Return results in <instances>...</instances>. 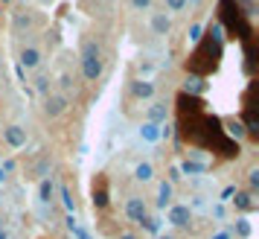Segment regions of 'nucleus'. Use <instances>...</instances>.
I'll return each mask as SVG.
<instances>
[{
    "mask_svg": "<svg viewBox=\"0 0 259 239\" xmlns=\"http://www.w3.org/2000/svg\"><path fill=\"white\" fill-rule=\"evenodd\" d=\"M82 73H84V79H91V82H96V79L102 76V59H99V44H96V41H84Z\"/></svg>",
    "mask_w": 259,
    "mask_h": 239,
    "instance_id": "nucleus-1",
    "label": "nucleus"
},
{
    "mask_svg": "<svg viewBox=\"0 0 259 239\" xmlns=\"http://www.w3.org/2000/svg\"><path fill=\"white\" fill-rule=\"evenodd\" d=\"M189 219H192V210H189V204H172L169 207V222L178 227L189 225Z\"/></svg>",
    "mask_w": 259,
    "mask_h": 239,
    "instance_id": "nucleus-2",
    "label": "nucleus"
},
{
    "mask_svg": "<svg viewBox=\"0 0 259 239\" xmlns=\"http://www.w3.org/2000/svg\"><path fill=\"white\" fill-rule=\"evenodd\" d=\"M44 111H47L50 117H61V114L67 111V96H64V94H53V96L47 99Z\"/></svg>",
    "mask_w": 259,
    "mask_h": 239,
    "instance_id": "nucleus-3",
    "label": "nucleus"
},
{
    "mask_svg": "<svg viewBox=\"0 0 259 239\" xmlns=\"http://www.w3.org/2000/svg\"><path fill=\"white\" fill-rule=\"evenodd\" d=\"M3 137H6V143L12 146V149H21L26 143V129L21 126H9V129H3Z\"/></svg>",
    "mask_w": 259,
    "mask_h": 239,
    "instance_id": "nucleus-4",
    "label": "nucleus"
},
{
    "mask_svg": "<svg viewBox=\"0 0 259 239\" xmlns=\"http://www.w3.org/2000/svg\"><path fill=\"white\" fill-rule=\"evenodd\" d=\"M125 216H128L131 222L140 225L143 219H146V204H143V198H128L125 202Z\"/></svg>",
    "mask_w": 259,
    "mask_h": 239,
    "instance_id": "nucleus-5",
    "label": "nucleus"
},
{
    "mask_svg": "<svg viewBox=\"0 0 259 239\" xmlns=\"http://www.w3.org/2000/svg\"><path fill=\"white\" fill-rule=\"evenodd\" d=\"M160 132H163V129H160L157 123H149V120L140 126V137L146 143H157V140H160Z\"/></svg>",
    "mask_w": 259,
    "mask_h": 239,
    "instance_id": "nucleus-6",
    "label": "nucleus"
},
{
    "mask_svg": "<svg viewBox=\"0 0 259 239\" xmlns=\"http://www.w3.org/2000/svg\"><path fill=\"white\" fill-rule=\"evenodd\" d=\"M21 64H24L26 70H32V67H38V64H41V53H38L35 47H26L24 53H21Z\"/></svg>",
    "mask_w": 259,
    "mask_h": 239,
    "instance_id": "nucleus-7",
    "label": "nucleus"
},
{
    "mask_svg": "<svg viewBox=\"0 0 259 239\" xmlns=\"http://www.w3.org/2000/svg\"><path fill=\"white\" fill-rule=\"evenodd\" d=\"M38 202H41V204L53 202V181H50V178L41 181V187H38Z\"/></svg>",
    "mask_w": 259,
    "mask_h": 239,
    "instance_id": "nucleus-8",
    "label": "nucleus"
},
{
    "mask_svg": "<svg viewBox=\"0 0 259 239\" xmlns=\"http://www.w3.org/2000/svg\"><path fill=\"white\" fill-rule=\"evenodd\" d=\"M131 91H134V96H140V99H149V96L154 94V85L152 82H134Z\"/></svg>",
    "mask_w": 259,
    "mask_h": 239,
    "instance_id": "nucleus-9",
    "label": "nucleus"
},
{
    "mask_svg": "<svg viewBox=\"0 0 259 239\" xmlns=\"http://www.w3.org/2000/svg\"><path fill=\"white\" fill-rule=\"evenodd\" d=\"M169 18H166V15H154L152 18V29L154 32H157V35H166V32H169Z\"/></svg>",
    "mask_w": 259,
    "mask_h": 239,
    "instance_id": "nucleus-10",
    "label": "nucleus"
},
{
    "mask_svg": "<svg viewBox=\"0 0 259 239\" xmlns=\"http://www.w3.org/2000/svg\"><path fill=\"white\" fill-rule=\"evenodd\" d=\"M169 202H172V184H169V181H163V184H160V190H157V204H160V207H166Z\"/></svg>",
    "mask_w": 259,
    "mask_h": 239,
    "instance_id": "nucleus-11",
    "label": "nucleus"
},
{
    "mask_svg": "<svg viewBox=\"0 0 259 239\" xmlns=\"http://www.w3.org/2000/svg\"><path fill=\"white\" fill-rule=\"evenodd\" d=\"M160 120H166V105H152L149 108V123L160 126Z\"/></svg>",
    "mask_w": 259,
    "mask_h": 239,
    "instance_id": "nucleus-12",
    "label": "nucleus"
},
{
    "mask_svg": "<svg viewBox=\"0 0 259 239\" xmlns=\"http://www.w3.org/2000/svg\"><path fill=\"white\" fill-rule=\"evenodd\" d=\"M134 175H137V181H152V175H154L152 164H140V167L134 169Z\"/></svg>",
    "mask_w": 259,
    "mask_h": 239,
    "instance_id": "nucleus-13",
    "label": "nucleus"
},
{
    "mask_svg": "<svg viewBox=\"0 0 259 239\" xmlns=\"http://www.w3.org/2000/svg\"><path fill=\"white\" fill-rule=\"evenodd\" d=\"M67 227H70V233L76 239H91V233H88V230H82V227L76 225V219H73V216H67Z\"/></svg>",
    "mask_w": 259,
    "mask_h": 239,
    "instance_id": "nucleus-14",
    "label": "nucleus"
},
{
    "mask_svg": "<svg viewBox=\"0 0 259 239\" xmlns=\"http://www.w3.org/2000/svg\"><path fill=\"white\" fill-rule=\"evenodd\" d=\"M181 169H184L187 175H198V172H204L207 167H204V164H198V161H184V167H181Z\"/></svg>",
    "mask_w": 259,
    "mask_h": 239,
    "instance_id": "nucleus-15",
    "label": "nucleus"
},
{
    "mask_svg": "<svg viewBox=\"0 0 259 239\" xmlns=\"http://www.w3.org/2000/svg\"><path fill=\"white\" fill-rule=\"evenodd\" d=\"M236 207H242V210H250V207H253V198H250V192H239V195H236Z\"/></svg>",
    "mask_w": 259,
    "mask_h": 239,
    "instance_id": "nucleus-16",
    "label": "nucleus"
},
{
    "mask_svg": "<svg viewBox=\"0 0 259 239\" xmlns=\"http://www.w3.org/2000/svg\"><path fill=\"white\" fill-rule=\"evenodd\" d=\"M187 91H192V94H201V91H204V82H201V79H187Z\"/></svg>",
    "mask_w": 259,
    "mask_h": 239,
    "instance_id": "nucleus-17",
    "label": "nucleus"
},
{
    "mask_svg": "<svg viewBox=\"0 0 259 239\" xmlns=\"http://www.w3.org/2000/svg\"><path fill=\"white\" fill-rule=\"evenodd\" d=\"M61 202H64L67 210H73V198H70V190H67V187H61Z\"/></svg>",
    "mask_w": 259,
    "mask_h": 239,
    "instance_id": "nucleus-18",
    "label": "nucleus"
},
{
    "mask_svg": "<svg viewBox=\"0 0 259 239\" xmlns=\"http://www.w3.org/2000/svg\"><path fill=\"white\" fill-rule=\"evenodd\" d=\"M187 3H189V0H166V6H169L172 12H178V9H184Z\"/></svg>",
    "mask_w": 259,
    "mask_h": 239,
    "instance_id": "nucleus-19",
    "label": "nucleus"
},
{
    "mask_svg": "<svg viewBox=\"0 0 259 239\" xmlns=\"http://www.w3.org/2000/svg\"><path fill=\"white\" fill-rule=\"evenodd\" d=\"M247 184H250V190H256L259 187V169H253V172L247 175Z\"/></svg>",
    "mask_w": 259,
    "mask_h": 239,
    "instance_id": "nucleus-20",
    "label": "nucleus"
},
{
    "mask_svg": "<svg viewBox=\"0 0 259 239\" xmlns=\"http://www.w3.org/2000/svg\"><path fill=\"white\" fill-rule=\"evenodd\" d=\"M236 227H239V233H242V236H247V233H250V225H247L245 219H239V225H236Z\"/></svg>",
    "mask_w": 259,
    "mask_h": 239,
    "instance_id": "nucleus-21",
    "label": "nucleus"
},
{
    "mask_svg": "<svg viewBox=\"0 0 259 239\" xmlns=\"http://www.w3.org/2000/svg\"><path fill=\"white\" fill-rule=\"evenodd\" d=\"M198 38H201V26L195 24L192 29H189V41H198Z\"/></svg>",
    "mask_w": 259,
    "mask_h": 239,
    "instance_id": "nucleus-22",
    "label": "nucleus"
},
{
    "mask_svg": "<svg viewBox=\"0 0 259 239\" xmlns=\"http://www.w3.org/2000/svg\"><path fill=\"white\" fill-rule=\"evenodd\" d=\"M35 88H38V91H47V88H50V79H44V76H41V79H35Z\"/></svg>",
    "mask_w": 259,
    "mask_h": 239,
    "instance_id": "nucleus-23",
    "label": "nucleus"
},
{
    "mask_svg": "<svg viewBox=\"0 0 259 239\" xmlns=\"http://www.w3.org/2000/svg\"><path fill=\"white\" fill-rule=\"evenodd\" d=\"M70 85H73L70 76H61V88H64V91H70Z\"/></svg>",
    "mask_w": 259,
    "mask_h": 239,
    "instance_id": "nucleus-24",
    "label": "nucleus"
},
{
    "mask_svg": "<svg viewBox=\"0 0 259 239\" xmlns=\"http://www.w3.org/2000/svg\"><path fill=\"white\" fill-rule=\"evenodd\" d=\"M131 3H134V6H137V9H146V6H149V3H152V0H131Z\"/></svg>",
    "mask_w": 259,
    "mask_h": 239,
    "instance_id": "nucleus-25",
    "label": "nucleus"
},
{
    "mask_svg": "<svg viewBox=\"0 0 259 239\" xmlns=\"http://www.w3.org/2000/svg\"><path fill=\"white\" fill-rule=\"evenodd\" d=\"M212 239H230V233H227V230H222V233H215Z\"/></svg>",
    "mask_w": 259,
    "mask_h": 239,
    "instance_id": "nucleus-26",
    "label": "nucleus"
},
{
    "mask_svg": "<svg viewBox=\"0 0 259 239\" xmlns=\"http://www.w3.org/2000/svg\"><path fill=\"white\" fill-rule=\"evenodd\" d=\"M3 184H6V169L0 167V187H3Z\"/></svg>",
    "mask_w": 259,
    "mask_h": 239,
    "instance_id": "nucleus-27",
    "label": "nucleus"
},
{
    "mask_svg": "<svg viewBox=\"0 0 259 239\" xmlns=\"http://www.w3.org/2000/svg\"><path fill=\"white\" fill-rule=\"evenodd\" d=\"M0 239H9V233H6V227L0 225Z\"/></svg>",
    "mask_w": 259,
    "mask_h": 239,
    "instance_id": "nucleus-28",
    "label": "nucleus"
},
{
    "mask_svg": "<svg viewBox=\"0 0 259 239\" xmlns=\"http://www.w3.org/2000/svg\"><path fill=\"white\" fill-rule=\"evenodd\" d=\"M119 239H134V233H122V236H119Z\"/></svg>",
    "mask_w": 259,
    "mask_h": 239,
    "instance_id": "nucleus-29",
    "label": "nucleus"
},
{
    "mask_svg": "<svg viewBox=\"0 0 259 239\" xmlns=\"http://www.w3.org/2000/svg\"><path fill=\"white\" fill-rule=\"evenodd\" d=\"M160 239H172V236H160Z\"/></svg>",
    "mask_w": 259,
    "mask_h": 239,
    "instance_id": "nucleus-30",
    "label": "nucleus"
}]
</instances>
